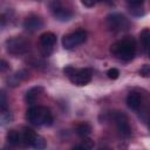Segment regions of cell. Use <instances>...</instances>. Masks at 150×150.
Masks as SVG:
<instances>
[{
  "mask_svg": "<svg viewBox=\"0 0 150 150\" xmlns=\"http://www.w3.org/2000/svg\"><path fill=\"white\" fill-rule=\"evenodd\" d=\"M110 53L122 61H130L136 54V41L131 36L123 38L122 40L111 45Z\"/></svg>",
  "mask_w": 150,
  "mask_h": 150,
  "instance_id": "1",
  "label": "cell"
},
{
  "mask_svg": "<svg viewBox=\"0 0 150 150\" xmlns=\"http://www.w3.org/2000/svg\"><path fill=\"white\" fill-rule=\"evenodd\" d=\"M27 121L36 127L40 125H50L53 122V116L48 108L42 105H34L30 107L26 112Z\"/></svg>",
  "mask_w": 150,
  "mask_h": 150,
  "instance_id": "2",
  "label": "cell"
},
{
  "mask_svg": "<svg viewBox=\"0 0 150 150\" xmlns=\"http://www.w3.org/2000/svg\"><path fill=\"white\" fill-rule=\"evenodd\" d=\"M63 73L67 75L70 82L76 86H86L91 81V77H93V70L90 68L76 69L71 66H67L63 69Z\"/></svg>",
  "mask_w": 150,
  "mask_h": 150,
  "instance_id": "3",
  "label": "cell"
},
{
  "mask_svg": "<svg viewBox=\"0 0 150 150\" xmlns=\"http://www.w3.org/2000/svg\"><path fill=\"white\" fill-rule=\"evenodd\" d=\"M87 39V33L82 29L75 30L73 33L66 34L62 38V46L64 49H74L75 47L82 45Z\"/></svg>",
  "mask_w": 150,
  "mask_h": 150,
  "instance_id": "4",
  "label": "cell"
},
{
  "mask_svg": "<svg viewBox=\"0 0 150 150\" xmlns=\"http://www.w3.org/2000/svg\"><path fill=\"white\" fill-rule=\"evenodd\" d=\"M6 49L12 55L23 54L28 49V42L21 36H14L6 41Z\"/></svg>",
  "mask_w": 150,
  "mask_h": 150,
  "instance_id": "5",
  "label": "cell"
},
{
  "mask_svg": "<svg viewBox=\"0 0 150 150\" xmlns=\"http://www.w3.org/2000/svg\"><path fill=\"white\" fill-rule=\"evenodd\" d=\"M105 22H107V27L112 32H120V30L127 29L129 26V22L125 19V16H123L122 14H118V13L109 14L107 16Z\"/></svg>",
  "mask_w": 150,
  "mask_h": 150,
  "instance_id": "6",
  "label": "cell"
},
{
  "mask_svg": "<svg viewBox=\"0 0 150 150\" xmlns=\"http://www.w3.org/2000/svg\"><path fill=\"white\" fill-rule=\"evenodd\" d=\"M114 121H115V124H116L117 130L121 134V136L129 137L131 135V128L129 125L128 117L125 116V114H123L121 111H116L114 114Z\"/></svg>",
  "mask_w": 150,
  "mask_h": 150,
  "instance_id": "7",
  "label": "cell"
},
{
  "mask_svg": "<svg viewBox=\"0 0 150 150\" xmlns=\"http://www.w3.org/2000/svg\"><path fill=\"white\" fill-rule=\"evenodd\" d=\"M39 42H40V46H41V49L43 50V53L49 54L56 42V36L54 33L47 32V33H43L42 35H40Z\"/></svg>",
  "mask_w": 150,
  "mask_h": 150,
  "instance_id": "8",
  "label": "cell"
},
{
  "mask_svg": "<svg viewBox=\"0 0 150 150\" xmlns=\"http://www.w3.org/2000/svg\"><path fill=\"white\" fill-rule=\"evenodd\" d=\"M43 26V21L41 18L36 16V15H30L28 18H26V20L23 21V27L25 29H27L28 32H35L41 29Z\"/></svg>",
  "mask_w": 150,
  "mask_h": 150,
  "instance_id": "9",
  "label": "cell"
},
{
  "mask_svg": "<svg viewBox=\"0 0 150 150\" xmlns=\"http://www.w3.org/2000/svg\"><path fill=\"white\" fill-rule=\"evenodd\" d=\"M52 13H53L54 18L57 19L59 21H68L71 18V12L60 5L52 6Z\"/></svg>",
  "mask_w": 150,
  "mask_h": 150,
  "instance_id": "10",
  "label": "cell"
},
{
  "mask_svg": "<svg viewBox=\"0 0 150 150\" xmlns=\"http://www.w3.org/2000/svg\"><path fill=\"white\" fill-rule=\"evenodd\" d=\"M27 77H28V73H27L26 70H19V71L14 73L11 77H8L7 83H8V86H11V87H16V86H19L22 81H25Z\"/></svg>",
  "mask_w": 150,
  "mask_h": 150,
  "instance_id": "11",
  "label": "cell"
},
{
  "mask_svg": "<svg viewBox=\"0 0 150 150\" xmlns=\"http://www.w3.org/2000/svg\"><path fill=\"white\" fill-rule=\"evenodd\" d=\"M142 104V98L137 93H130L127 96V105L131 110H138Z\"/></svg>",
  "mask_w": 150,
  "mask_h": 150,
  "instance_id": "12",
  "label": "cell"
},
{
  "mask_svg": "<svg viewBox=\"0 0 150 150\" xmlns=\"http://www.w3.org/2000/svg\"><path fill=\"white\" fill-rule=\"evenodd\" d=\"M41 94H43V88L42 87H40V86H38V87H33V88H30L27 93H26V102L27 103H34L38 98H39V96L41 95Z\"/></svg>",
  "mask_w": 150,
  "mask_h": 150,
  "instance_id": "13",
  "label": "cell"
},
{
  "mask_svg": "<svg viewBox=\"0 0 150 150\" xmlns=\"http://www.w3.org/2000/svg\"><path fill=\"white\" fill-rule=\"evenodd\" d=\"M143 2L144 0H128V6L132 15L139 16L143 14V8H142Z\"/></svg>",
  "mask_w": 150,
  "mask_h": 150,
  "instance_id": "14",
  "label": "cell"
},
{
  "mask_svg": "<svg viewBox=\"0 0 150 150\" xmlns=\"http://www.w3.org/2000/svg\"><path fill=\"white\" fill-rule=\"evenodd\" d=\"M7 141L9 144L16 146V145H20L21 142H23L22 139V134L20 135L16 130H9L8 134H7Z\"/></svg>",
  "mask_w": 150,
  "mask_h": 150,
  "instance_id": "15",
  "label": "cell"
},
{
  "mask_svg": "<svg viewBox=\"0 0 150 150\" xmlns=\"http://www.w3.org/2000/svg\"><path fill=\"white\" fill-rule=\"evenodd\" d=\"M141 42L144 47V50L146 52L148 56L150 57V30L149 29H143L139 34Z\"/></svg>",
  "mask_w": 150,
  "mask_h": 150,
  "instance_id": "16",
  "label": "cell"
},
{
  "mask_svg": "<svg viewBox=\"0 0 150 150\" xmlns=\"http://www.w3.org/2000/svg\"><path fill=\"white\" fill-rule=\"evenodd\" d=\"M75 130H76V134H77L79 136H81V137L86 138V137L91 132V127H90L88 123L83 122V123L77 124V125H76V128H75Z\"/></svg>",
  "mask_w": 150,
  "mask_h": 150,
  "instance_id": "17",
  "label": "cell"
},
{
  "mask_svg": "<svg viewBox=\"0 0 150 150\" xmlns=\"http://www.w3.org/2000/svg\"><path fill=\"white\" fill-rule=\"evenodd\" d=\"M35 137H36V134H35L32 129L26 128V129L23 130V132H22V139H23V143H25L26 145H30V146H32V144H33Z\"/></svg>",
  "mask_w": 150,
  "mask_h": 150,
  "instance_id": "18",
  "label": "cell"
},
{
  "mask_svg": "<svg viewBox=\"0 0 150 150\" xmlns=\"http://www.w3.org/2000/svg\"><path fill=\"white\" fill-rule=\"evenodd\" d=\"M32 146L35 148V149H43V148H46V141H45V138L41 137V136H39V135H36V137H35Z\"/></svg>",
  "mask_w": 150,
  "mask_h": 150,
  "instance_id": "19",
  "label": "cell"
},
{
  "mask_svg": "<svg viewBox=\"0 0 150 150\" xmlns=\"http://www.w3.org/2000/svg\"><path fill=\"white\" fill-rule=\"evenodd\" d=\"M93 146H94V143H93V141H91V139H88V138H86V139L82 142V144L74 146V149H91Z\"/></svg>",
  "mask_w": 150,
  "mask_h": 150,
  "instance_id": "20",
  "label": "cell"
},
{
  "mask_svg": "<svg viewBox=\"0 0 150 150\" xmlns=\"http://www.w3.org/2000/svg\"><path fill=\"white\" fill-rule=\"evenodd\" d=\"M107 75H108V77H109L110 80H116V79H118V76H120V71H118V69H116V68H110V69L107 71Z\"/></svg>",
  "mask_w": 150,
  "mask_h": 150,
  "instance_id": "21",
  "label": "cell"
},
{
  "mask_svg": "<svg viewBox=\"0 0 150 150\" xmlns=\"http://www.w3.org/2000/svg\"><path fill=\"white\" fill-rule=\"evenodd\" d=\"M0 97H1V101H0V108H1V111L5 112V111H6V108H7V100H6V95H5L4 91H1Z\"/></svg>",
  "mask_w": 150,
  "mask_h": 150,
  "instance_id": "22",
  "label": "cell"
},
{
  "mask_svg": "<svg viewBox=\"0 0 150 150\" xmlns=\"http://www.w3.org/2000/svg\"><path fill=\"white\" fill-rule=\"evenodd\" d=\"M139 74H141L143 77H148V76H150V66L144 64V66L139 69Z\"/></svg>",
  "mask_w": 150,
  "mask_h": 150,
  "instance_id": "23",
  "label": "cell"
},
{
  "mask_svg": "<svg viewBox=\"0 0 150 150\" xmlns=\"http://www.w3.org/2000/svg\"><path fill=\"white\" fill-rule=\"evenodd\" d=\"M98 1L101 0H81V4L86 7H94Z\"/></svg>",
  "mask_w": 150,
  "mask_h": 150,
  "instance_id": "24",
  "label": "cell"
},
{
  "mask_svg": "<svg viewBox=\"0 0 150 150\" xmlns=\"http://www.w3.org/2000/svg\"><path fill=\"white\" fill-rule=\"evenodd\" d=\"M8 68V63L5 61V60H1V66H0V70L1 71H5L6 69Z\"/></svg>",
  "mask_w": 150,
  "mask_h": 150,
  "instance_id": "25",
  "label": "cell"
}]
</instances>
